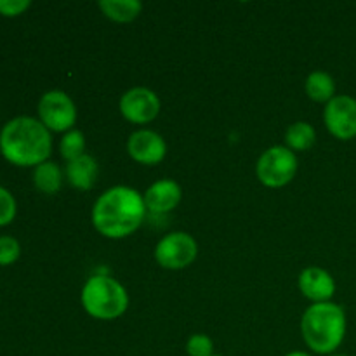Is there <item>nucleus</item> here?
Returning a JSON list of instances; mask_svg holds the SVG:
<instances>
[{
  "instance_id": "1",
  "label": "nucleus",
  "mask_w": 356,
  "mask_h": 356,
  "mask_svg": "<svg viewBox=\"0 0 356 356\" xmlns=\"http://www.w3.org/2000/svg\"><path fill=\"white\" fill-rule=\"evenodd\" d=\"M145 198L131 186H113L92 207V225L103 236L120 240L138 232L146 218Z\"/></svg>"
},
{
  "instance_id": "19",
  "label": "nucleus",
  "mask_w": 356,
  "mask_h": 356,
  "mask_svg": "<svg viewBox=\"0 0 356 356\" xmlns=\"http://www.w3.org/2000/svg\"><path fill=\"white\" fill-rule=\"evenodd\" d=\"M21 256V245L14 236H0V266H10Z\"/></svg>"
},
{
  "instance_id": "15",
  "label": "nucleus",
  "mask_w": 356,
  "mask_h": 356,
  "mask_svg": "<svg viewBox=\"0 0 356 356\" xmlns=\"http://www.w3.org/2000/svg\"><path fill=\"white\" fill-rule=\"evenodd\" d=\"M99 9L115 23H131L141 14L143 3L139 0H101Z\"/></svg>"
},
{
  "instance_id": "2",
  "label": "nucleus",
  "mask_w": 356,
  "mask_h": 356,
  "mask_svg": "<svg viewBox=\"0 0 356 356\" xmlns=\"http://www.w3.org/2000/svg\"><path fill=\"white\" fill-rule=\"evenodd\" d=\"M52 149L51 131L33 117H16L0 132V152L17 167H37L47 162Z\"/></svg>"
},
{
  "instance_id": "11",
  "label": "nucleus",
  "mask_w": 356,
  "mask_h": 356,
  "mask_svg": "<svg viewBox=\"0 0 356 356\" xmlns=\"http://www.w3.org/2000/svg\"><path fill=\"white\" fill-rule=\"evenodd\" d=\"M299 291L306 299L318 305V302H330L336 294V282L332 275L318 266H309L299 275Z\"/></svg>"
},
{
  "instance_id": "20",
  "label": "nucleus",
  "mask_w": 356,
  "mask_h": 356,
  "mask_svg": "<svg viewBox=\"0 0 356 356\" xmlns=\"http://www.w3.org/2000/svg\"><path fill=\"white\" fill-rule=\"evenodd\" d=\"M188 356H214V343L205 334H193L186 343Z\"/></svg>"
},
{
  "instance_id": "21",
  "label": "nucleus",
  "mask_w": 356,
  "mask_h": 356,
  "mask_svg": "<svg viewBox=\"0 0 356 356\" xmlns=\"http://www.w3.org/2000/svg\"><path fill=\"white\" fill-rule=\"evenodd\" d=\"M16 218V200L13 193L0 186V226H7Z\"/></svg>"
},
{
  "instance_id": "22",
  "label": "nucleus",
  "mask_w": 356,
  "mask_h": 356,
  "mask_svg": "<svg viewBox=\"0 0 356 356\" xmlns=\"http://www.w3.org/2000/svg\"><path fill=\"white\" fill-rule=\"evenodd\" d=\"M30 6V0H0V14L6 17H16Z\"/></svg>"
},
{
  "instance_id": "18",
  "label": "nucleus",
  "mask_w": 356,
  "mask_h": 356,
  "mask_svg": "<svg viewBox=\"0 0 356 356\" xmlns=\"http://www.w3.org/2000/svg\"><path fill=\"white\" fill-rule=\"evenodd\" d=\"M59 152L66 162H72V160L86 155V136H83V132L76 131V129L66 132L59 143Z\"/></svg>"
},
{
  "instance_id": "9",
  "label": "nucleus",
  "mask_w": 356,
  "mask_h": 356,
  "mask_svg": "<svg viewBox=\"0 0 356 356\" xmlns=\"http://www.w3.org/2000/svg\"><path fill=\"white\" fill-rule=\"evenodd\" d=\"M120 113L127 122L145 125L160 113V99L148 87H132L120 97Z\"/></svg>"
},
{
  "instance_id": "16",
  "label": "nucleus",
  "mask_w": 356,
  "mask_h": 356,
  "mask_svg": "<svg viewBox=\"0 0 356 356\" xmlns=\"http://www.w3.org/2000/svg\"><path fill=\"white\" fill-rule=\"evenodd\" d=\"M33 184L38 191L45 195H54L61 190L63 184V172L56 162L40 163L33 170Z\"/></svg>"
},
{
  "instance_id": "6",
  "label": "nucleus",
  "mask_w": 356,
  "mask_h": 356,
  "mask_svg": "<svg viewBox=\"0 0 356 356\" xmlns=\"http://www.w3.org/2000/svg\"><path fill=\"white\" fill-rule=\"evenodd\" d=\"M198 256V243L190 233L172 232L163 236L155 247V259L165 270H184Z\"/></svg>"
},
{
  "instance_id": "14",
  "label": "nucleus",
  "mask_w": 356,
  "mask_h": 356,
  "mask_svg": "<svg viewBox=\"0 0 356 356\" xmlns=\"http://www.w3.org/2000/svg\"><path fill=\"white\" fill-rule=\"evenodd\" d=\"M305 90L312 101L327 104L332 97H336V82L327 72L316 70V72L309 73L306 79Z\"/></svg>"
},
{
  "instance_id": "8",
  "label": "nucleus",
  "mask_w": 356,
  "mask_h": 356,
  "mask_svg": "<svg viewBox=\"0 0 356 356\" xmlns=\"http://www.w3.org/2000/svg\"><path fill=\"white\" fill-rule=\"evenodd\" d=\"M325 127L334 138L350 141L356 138V99L351 96H336L325 104Z\"/></svg>"
},
{
  "instance_id": "5",
  "label": "nucleus",
  "mask_w": 356,
  "mask_h": 356,
  "mask_svg": "<svg viewBox=\"0 0 356 356\" xmlns=\"http://www.w3.org/2000/svg\"><path fill=\"white\" fill-rule=\"evenodd\" d=\"M298 156L287 146H271L256 163V174L266 188H284L298 172Z\"/></svg>"
},
{
  "instance_id": "23",
  "label": "nucleus",
  "mask_w": 356,
  "mask_h": 356,
  "mask_svg": "<svg viewBox=\"0 0 356 356\" xmlns=\"http://www.w3.org/2000/svg\"><path fill=\"white\" fill-rule=\"evenodd\" d=\"M285 356H312V355L305 353V351H291V353H287Z\"/></svg>"
},
{
  "instance_id": "10",
  "label": "nucleus",
  "mask_w": 356,
  "mask_h": 356,
  "mask_svg": "<svg viewBox=\"0 0 356 356\" xmlns=\"http://www.w3.org/2000/svg\"><path fill=\"white\" fill-rule=\"evenodd\" d=\"M127 152L134 162L143 165H156L167 155L165 139L155 131L139 129L132 132L127 141Z\"/></svg>"
},
{
  "instance_id": "17",
  "label": "nucleus",
  "mask_w": 356,
  "mask_h": 356,
  "mask_svg": "<svg viewBox=\"0 0 356 356\" xmlns=\"http://www.w3.org/2000/svg\"><path fill=\"white\" fill-rule=\"evenodd\" d=\"M316 143V131L308 122H296L285 132V145L292 152H306Z\"/></svg>"
},
{
  "instance_id": "3",
  "label": "nucleus",
  "mask_w": 356,
  "mask_h": 356,
  "mask_svg": "<svg viewBox=\"0 0 356 356\" xmlns=\"http://www.w3.org/2000/svg\"><path fill=\"white\" fill-rule=\"evenodd\" d=\"M306 346L318 355H332L346 336V313L334 302L312 305L301 318Z\"/></svg>"
},
{
  "instance_id": "13",
  "label": "nucleus",
  "mask_w": 356,
  "mask_h": 356,
  "mask_svg": "<svg viewBox=\"0 0 356 356\" xmlns=\"http://www.w3.org/2000/svg\"><path fill=\"white\" fill-rule=\"evenodd\" d=\"M65 176L68 183L76 190H90L97 179V162L86 153L72 162H66Z\"/></svg>"
},
{
  "instance_id": "7",
  "label": "nucleus",
  "mask_w": 356,
  "mask_h": 356,
  "mask_svg": "<svg viewBox=\"0 0 356 356\" xmlns=\"http://www.w3.org/2000/svg\"><path fill=\"white\" fill-rule=\"evenodd\" d=\"M38 120L51 132L72 131L76 122V106L63 90H49L38 101Z\"/></svg>"
},
{
  "instance_id": "4",
  "label": "nucleus",
  "mask_w": 356,
  "mask_h": 356,
  "mask_svg": "<svg viewBox=\"0 0 356 356\" xmlns=\"http://www.w3.org/2000/svg\"><path fill=\"white\" fill-rule=\"evenodd\" d=\"M82 306L96 320H117L129 308V294L124 285L108 275H94L82 289Z\"/></svg>"
},
{
  "instance_id": "12",
  "label": "nucleus",
  "mask_w": 356,
  "mask_h": 356,
  "mask_svg": "<svg viewBox=\"0 0 356 356\" xmlns=\"http://www.w3.org/2000/svg\"><path fill=\"white\" fill-rule=\"evenodd\" d=\"M146 211L152 214H167L179 205L183 190L174 179H159L143 195Z\"/></svg>"
},
{
  "instance_id": "25",
  "label": "nucleus",
  "mask_w": 356,
  "mask_h": 356,
  "mask_svg": "<svg viewBox=\"0 0 356 356\" xmlns=\"http://www.w3.org/2000/svg\"><path fill=\"white\" fill-rule=\"evenodd\" d=\"M214 356H222V355H214Z\"/></svg>"
},
{
  "instance_id": "24",
  "label": "nucleus",
  "mask_w": 356,
  "mask_h": 356,
  "mask_svg": "<svg viewBox=\"0 0 356 356\" xmlns=\"http://www.w3.org/2000/svg\"><path fill=\"white\" fill-rule=\"evenodd\" d=\"M330 356H346V355H330Z\"/></svg>"
}]
</instances>
